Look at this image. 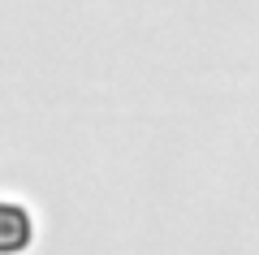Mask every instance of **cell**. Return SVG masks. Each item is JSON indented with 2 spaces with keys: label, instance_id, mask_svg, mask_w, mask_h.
<instances>
[{
  "label": "cell",
  "instance_id": "cell-1",
  "mask_svg": "<svg viewBox=\"0 0 259 255\" xmlns=\"http://www.w3.org/2000/svg\"><path fill=\"white\" fill-rule=\"evenodd\" d=\"M35 242V221L22 203L0 199V255H22Z\"/></svg>",
  "mask_w": 259,
  "mask_h": 255
}]
</instances>
